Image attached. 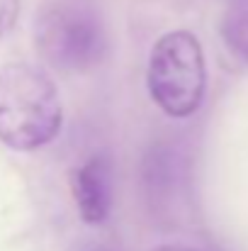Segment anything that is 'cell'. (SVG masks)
<instances>
[{"instance_id":"cell-1","label":"cell","mask_w":248,"mask_h":251,"mask_svg":"<svg viewBox=\"0 0 248 251\" xmlns=\"http://www.w3.org/2000/svg\"><path fill=\"white\" fill-rule=\"evenodd\" d=\"M64 125L56 83L32 64L0 66V142L34 151L54 142Z\"/></svg>"},{"instance_id":"cell-2","label":"cell","mask_w":248,"mask_h":251,"mask_svg":"<svg viewBox=\"0 0 248 251\" xmlns=\"http://www.w3.org/2000/svg\"><path fill=\"white\" fill-rule=\"evenodd\" d=\"M34 42L39 56L66 74L97 66L107 54V29L90 0H51L37 17Z\"/></svg>"},{"instance_id":"cell-3","label":"cell","mask_w":248,"mask_h":251,"mask_svg":"<svg viewBox=\"0 0 248 251\" xmlns=\"http://www.w3.org/2000/svg\"><path fill=\"white\" fill-rule=\"evenodd\" d=\"M149 93L170 117H190L200 110L207 85L204 54L195 34L178 29L163 34L149 56Z\"/></svg>"},{"instance_id":"cell-4","label":"cell","mask_w":248,"mask_h":251,"mask_svg":"<svg viewBox=\"0 0 248 251\" xmlns=\"http://www.w3.org/2000/svg\"><path fill=\"white\" fill-rule=\"evenodd\" d=\"M71 190L83 222L100 225L112 207V166L105 156H92L71 173Z\"/></svg>"},{"instance_id":"cell-5","label":"cell","mask_w":248,"mask_h":251,"mask_svg":"<svg viewBox=\"0 0 248 251\" xmlns=\"http://www.w3.org/2000/svg\"><path fill=\"white\" fill-rule=\"evenodd\" d=\"M222 37L234 56L248 64V0H231L222 17Z\"/></svg>"},{"instance_id":"cell-6","label":"cell","mask_w":248,"mask_h":251,"mask_svg":"<svg viewBox=\"0 0 248 251\" xmlns=\"http://www.w3.org/2000/svg\"><path fill=\"white\" fill-rule=\"evenodd\" d=\"M20 17V0H0V39L12 32Z\"/></svg>"},{"instance_id":"cell-7","label":"cell","mask_w":248,"mask_h":251,"mask_svg":"<svg viewBox=\"0 0 248 251\" xmlns=\"http://www.w3.org/2000/svg\"><path fill=\"white\" fill-rule=\"evenodd\" d=\"M154 251H197V249H190V247H173V244H165V247H158Z\"/></svg>"},{"instance_id":"cell-8","label":"cell","mask_w":248,"mask_h":251,"mask_svg":"<svg viewBox=\"0 0 248 251\" xmlns=\"http://www.w3.org/2000/svg\"><path fill=\"white\" fill-rule=\"evenodd\" d=\"M85 251H114V249H110V247H90V249H85Z\"/></svg>"}]
</instances>
